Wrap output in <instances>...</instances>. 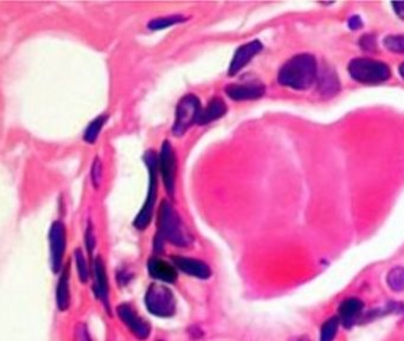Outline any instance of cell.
I'll list each match as a JSON object with an SVG mask.
<instances>
[{
	"instance_id": "obj_1",
	"label": "cell",
	"mask_w": 404,
	"mask_h": 341,
	"mask_svg": "<svg viewBox=\"0 0 404 341\" xmlns=\"http://www.w3.org/2000/svg\"><path fill=\"white\" fill-rule=\"evenodd\" d=\"M158 224L159 231L156 238V243L159 242V244L156 245L158 251L163 250L165 239L179 248H188L192 244V234L169 200H164L160 205Z\"/></svg>"
},
{
	"instance_id": "obj_2",
	"label": "cell",
	"mask_w": 404,
	"mask_h": 341,
	"mask_svg": "<svg viewBox=\"0 0 404 341\" xmlns=\"http://www.w3.org/2000/svg\"><path fill=\"white\" fill-rule=\"evenodd\" d=\"M318 77V64L316 57L309 53H302L292 57L284 64L277 75L281 85L295 90H306L316 82Z\"/></svg>"
},
{
	"instance_id": "obj_3",
	"label": "cell",
	"mask_w": 404,
	"mask_h": 341,
	"mask_svg": "<svg viewBox=\"0 0 404 341\" xmlns=\"http://www.w3.org/2000/svg\"><path fill=\"white\" fill-rule=\"evenodd\" d=\"M146 166L149 170V191L146 195V202L138 213V216L134 220V227L139 230H145L149 227L151 220H152L153 210L156 205V193H158V156L154 151H147L144 156Z\"/></svg>"
},
{
	"instance_id": "obj_4",
	"label": "cell",
	"mask_w": 404,
	"mask_h": 341,
	"mask_svg": "<svg viewBox=\"0 0 404 341\" xmlns=\"http://www.w3.org/2000/svg\"><path fill=\"white\" fill-rule=\"evenodd\" d=\"M349 72L355 81L364 85H377L390 78L387 64L370 58H356L349 64Z\"/></svg>"
},
{
	"instance_id": "obj_5",
	"label": "cell",
	"mask_w": 404,
	"mask_h": 341,
	"mask_svg": "<svg viewBox=\"0 0 404 341\" xmlns=\"http://www.w3.org/2000/svg\"><path fill=\"white\" fill-rule=\"evenodd\" d=\"M201 110H202V104H201L198 96L195 94H186L183 96L176 108V117H174V124L172 127L174 136L181 138L188 131V128L197 124Z\"/></svg>"
},
{
	"instance_id": "obj_6",
	"label": "cell",
	"mask_w": 404,
	"mask_h": 341,
	"mask_svg": "<svg viewBox=\"0 0 404 341\" xmlns=\"http://www.w3.org/2000/svg\"><path fill=\"white\" fill-rule=\"evenodd\" d=\"M146 305L149 312L160 318H169L176 312V298L163 284H151L146 293Z\"/></svg>"
},
{
	"instance_id": "obj_7",
	"label": "cell",
	"mask_w": 404,
	"mask_h": 341,
	"mask_svg": "<svg viewBox=\"0 0 404 341\" xmlns=\"http://www.w3.org/2000/svg\"><path fill=\"white\" fill-rule=\"evenodd\" d=\"M158 168L161 174V179H163L167 195H170L171 198H174L176 177H177V156H176L174 146L171 145V142L167 140L163 142L161 148H160L159 156H158Z\"/></svg>"
},
{
	"instance_id": "obj_8",
	"label": "cell",
	"mask_w": 404,
	"mask_h": 341,
	"mask_svg": "<svg viewBox=\"0 0 404 341\" xmlns=\"http://www.w3.org/2000/svg\"><path fill=\"white\" fill-rule=\"evenodd\" d=\"M49 241L50 251H51V264H53V271L57 273L62 268L64 252H65V244H67L65 227L60 220L53 222V225L50 227Z\"/></svg>"
},
{
	"instance_id": "obj_9",
	"label": "cell",
	"mask_w": 404,
	"mask_h": 341,
	"mask_svg": "<svg viewBox=\"0 0 404 341\" xmlns=\"http://www.w3.org/2000/svg\"><path fill=\"white\" fill-rule=\"evenodd\" d=\"M262 43L257 40V39L252 40V42L245 43V44H242L241 46H238V50L235 51L230 64H229L228 75H229L230 77H233L235 75H238L242 69H245V67L250 63V60H252L256 55H259V53L262 51Z\"/></svg>"
},
{
	"instance_id": "obj_10",
	"label": "cell",
	"mask_w": 404,
	"mask_h": 341,
	"mask_svg": "<svg viewBox=\"0 0 404 341\" xmlns=\"http://www.w3.org/2000/svg\"><path fill=\"white\" fill-rule=\"evenodd\" d=\"M117 315L121 321H124V325L129 328L132 333L138 337L139 340H145L151 333V327L146 320L142 319L135 313L134 309L127 303H122L117 308Z\"/></svg>"
},
{
	"instance_id": "obj_11",
	"label": "cell",
	"mask_w": 404,
	"mask_h": 341,
	"mask_svg": "<svg viewBox=\"0 0 404 341\" xmlns=\"http://www.w3.org/2000/svg\"><path fill=\"white\" fill-rule=\"evenodd\" d=\"M224 92L228 97H230L234 101H249V99H261L266 88L261 82L252 81L247 83H233L228 85L224 88Z\"/></svg>"
},
{
	"instance_id": "obj_12",
	"label": "cell",
	"mask_w": 404,
	"mask_h": 341,
	"mask_svg": "<svg viewBox=\"0 0 404 341\" xmlns=\"http://www.w3.org/2000/svg\"><path fill=\"white\" fill-rule=\"evenodd\" d=\"M174 266L181 269L183 273L188 274L190 276L197 277L201 280H206L211 276V269L206 262L201 259L184 257V256L176 255L172 257Z\"/></svg>"
},
{
	"instance_id": "obj_13",
	"label": "cell",
	"mask_w": 404,
	"mask_h": 341,
	"mask_svg": "<svg viewBox=\"0 0 404 341\" xmlns=\"http://www.w3.org/2000/svg\"><path fill=\"white\" fill-rule=\"evenodd\" d=\"M149 273L153 278L166 282V283H174L177 280L178 274L174 269V266L164 259L152 257L147 263Z\"/></svg>"
},
{
	"instance_id": "obj_14",
	"label": "cell",
	"mask_w": 404,
	"mask_h": 341,
	"mask_svg": "<svg viewBox=\"0 0 404 341\" xmlns=\"http://www.w3.org/2000/svg\"><path fill=\"white\" fill-rule=\"evenodd\" d=\"M227 104L224 102L223 99L220 97H213L210 99L206 107L202 108L199 113L197 124L199 126H206V124H211L213 121L220 120V117H223L227 114Z\"/></svg>"
},
{
	"instance_id": "obj_15",
	"label": "cell",
	"mask_w": 404,
	"mask_h": 341,
	"mask_svg": "<svg viewBox=\"0 0 404 341\" xmlns=\"http://www.w3.org/2000/svg\"><path fill=\"white\" fill-rule=\"evenodd\" d=\"M364 305L358 298H351L341 302L339 307V321L345 327H351L362 314Z\"/></svg>"
},
{
	"instance_id": "obj_16",
	"label": "cell",
	"mask_w": 404,
	"mask_h": 341,
	"mask_svg": "<svg viewBox=\"0 0 404 341\" xmlns=\"http://www.w3.org/2000/svg\"><path fill=\"white\" fill-rule=\"evenodd\" d=\"M94 273L96 278V294L102 300L103 305H108V277L105 262L100 256L94 261Z\"/></svg>"
},
{
	"instance_id": "obj_17",
	"label": "cell",
	"mask_w": 404,
	"mask_h": 341,
	"mask_svg": "<svg viewBox=\"0 0 404 341\" xmlns=\"http://www.w3.org/2000/svg\"><path fill=\"white\" fill-rule=\"evenodd\" d=\"M319 92L321 95L330 97L339 92V80L334 69L330 67H324L319 75Z\"/></svg>"
},
{
	"instance_id": "obj_18",
	"label": "cell",
	"mask_w": 404,
	"mask_h": 341,
	"mask_svg": "<svg viewBox=\"0 0 404 341\" xmlns=\"http://www.w3.org/2000/svg\"><path fill=\"white\" fill-rule=\"evenodd\" d=\"M57 307L60 310H65L70 303V291H69V266L63 270L60 275L56 291Z\"/></svg>"
},
{
	"instance_id": "obj_19",
	"label": "cell",
	"mask_w": 404,
	"mask_h": 341,
	"mask_svg": "<svg viewBox=\"0 0 404 341\" xmlns=\"http://www.w3.org/2000/svg\"><path fill=\"white\" fill-rule=\"evenodd\" d=\"M188 19V17H185L183 14H170V16L151 19L147 24V28L149 30H153V31H159V30H165V28L179 24V23H184Z\"/></svg>"
},
{
	"instance_id": "obj_20",
	"label": "cell",
	"mask_w": 404,
	"mask_h": 341,
	"mask_svg": "<svg viewBox=\"0 0 404 341\" xmlns=\"http://www.w3.org/2000/svg\"><path fill=\"white\" fill-rule=\"evenodd\" d=\"M107 119H108L107 115L101 114L88 124V127L85 128V133H83V140L87 144L92 145L97 140L100 133L102 131L103 126L106 124Z\"/></svg>"
},
{
	"instance_id": "obj_21",
	"label": "cell",
	"mask_w": 404,
	"mask_h": 341,
	"mask_svg": "<svg viewBox=\"0 0 404 341\" xmlns=\"http://www.w3.org/2000/svg\"><path fill=\"white\" fill-rule=\"evenodd\" d=\"M389 287L394 291H404V268L403 266H396L388 274L387 278Z\"/></svg>"
},
{
	"instance_id": "obj_22",
	"label": "cell",
	"mask_w": 404,
	"mask_h": 341,
	"mask_svg": "<svg viewBox=\"0 0 404 341\" xmlns=\"http://www.w3.org/2000/svg\"><path fill=\"white\" fill-rule=\"evenodd\" d=\"M339 318H331L324 323L321 327V335L320 341H334L337 335L338 325H339Z\"/></svg>"
},
{
	"instance_id": "obj_23",
	"label": "cell",
	"mask_w": 404,
	"mask_h": 341,
	"mask_svg": "<svg viewBox=\"0 0 404 341\" xmlns=\"http://www.w3.org/2000/svg\"><path fill=\"white\" fill-rule=\"evenodd\" d=\"M75 262H76V266H78V276H80V280L82 282H87L89 277V268L88 263L85 261V255L82 252L81 249H78L75 250Z\"/></svg>"
},
{
	"instance_id": "obj_24",
	"label": "cell",
	"mask_w": 404,
	"mask_h": 341,
	"mask_svg": "<svg viewBox=\"0 0 404 341\" xmlns=\"http://www.w3.org/2000/svg\"><path fill=\"white\" fill-rule=\"evenodd\" d=\"M384 46L391 53H404V36H388Z\"/></svg>"
},
{
	"instance_id": "obj_25",
	"label": "cell",
	"mask_w": 404,
	"mask_h": 341,
	"mask_svg": "<svg viewBox=\"0 0 404 341\" xmlns=\"http://www.w3.org/2000/svg\"><path fill=\"white\" fill-rule=\"evenodd\" d=\"M90 174H92V185L96 188H99L101 179H102V163H101L99 156H96L94 161H92Z\"/></svg>"
},
{
	"instance_id": "obj_26",
	"label": "cell",
	"mask_w": 404,
	"mask_h": 341,
	"mask_svg": "<svg viewBox=\"0 0 404 341\" xmlns=\"http://www.w3.org/2000/svg\"><path fill=\"white\" fill-rule=\"evenodd\" d=\"M85 244L89 251H92V249L95 248V234L92 232V227L90 225L85 232Z\"/></svg>"
},
{
	"instance_id": "obj_27",
	"label": "cell",
	"mask_w": 404,
	"mask_h": 341,
	"mask_svg": "<svg viewBox=\"0 0 404 341\" xmlns=\"http://www.w3.org/2000/svg\"><path fill=\"white\" fill-rule=\"evenodd\" d=\"M361 45L363 46V49L364 50H373L376 44H375L373 38H371L369 36H364L362 40H361Z\"/></svg>"
},
{
	"instance_id": "obj_28",
	"label": "cell",
	"mask_w": 404,
	"mask_h": 341,
	"mask_svg": "<svg viewBox=\"0 0 404 341\" xmlns=\"http://www.w3.org/2000/svg\"><path fill=\"white\" fill-rule=\"evenodd\" d=\"M362 19L358 17V16H356V17H352L349 21V26L352 28V30H358V28H362Z\"/></svg>"
},
{
	"instance_id": "obj_29",
	"label": "cell",
	"mask_w": 404,
	"mask_h": 341,
	"mask_svg": "<svg viewBox=\"0 0 404 341\" xmlns=\"http://www.w3.org/2000/svg\"><path fill=\"white\" fill-rule=\"evenodd\" d=\"M393 7H394L395 12L398 13V17L404 19V1L403 3H393Z\"/></svg>"
},
{
	"instance_id": "obj_30",
	"label": "cell",
	"mask_w": 404,
	"mask_h": 341,
	"mask_svg": "<svg viewBox=\"0 0 404 341\" xmlns=\"http://www.w3.org/2000/svg\"><path fill=\"white\" fill-rule=\"evenodd\" d=\"M291 341H309V339H307V337H295V339H293V340Z\"/></svg>"
},
{
	"instance_id": "obj_31",
	"label": "cell",
	"mask_w": 404,
	"mask_h": 341,
	"mask_svg": "<svg viewBox=\"0 0 404 341\" xmlns=\"http://www.w3.org/2000/svg\"><path fill=\"white\" fill-rule=\"evenodd\" d=\"M400 74H401L402 77L404 78V63L400 65Z\"/></svg>"
}]
</instances>
